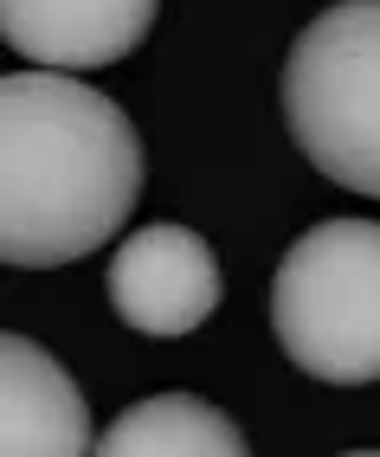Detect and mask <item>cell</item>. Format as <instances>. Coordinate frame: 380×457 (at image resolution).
Instances as JSON below:
<instances>
[{
  "label": "cell",
  "mask_w": 380,
  "mask_h": 457,
  "mask_svg": "<svg viewBox=\"0 0 380 457\" xmlns=\"http://www.w3.org/2000/svg\"><path fill=\"white\" fill-rule=\"evenodd\" d=\"M142 194V142L104 90L65 71L0 84V258L52 270L116 238Z\"/></svg>",
  "instance_id": "1"
},
{
  "label": "cell",
  "mask_w": 380,
  "mask_h": 457,
  "mask_svg": "<svg viewBox=\"0 0 380 457\" xmlns=\"http://www.w3.org/2000/svg\"><path fill=\"white\" fill-rule=\"evenodd\" d=\"M271 335L309 380H380V220H323L283 252Z\"/></svg>",
  "instance_id": "2"
},
{
  "label": "cell",
  "mask_w": 380,
  "mask_h": 457,
  "mask_svg": "<svg viewBox=\"0 0 380 457\" xmlns=\"http://www.w3.org/2000/svg\"><path fill=\"white\" fill-rule=\"evenodd\" d=\"M283 129L335 187L380 200V0L323 7L277 78Z\"/></svg>",
  "instance_id": "3"
},
{
  "label": "cell",
  "mask_w": 380,
  "mask_h": 457,
  "mask_svg": "<svg viewBox=\"0 0 380 457\" xmlns=\"http://www.w3.org/2000/svg\"><path fill=\"white\" fill-rule=\"evenodd\" d=\"M219 258L200 232L187 226H142L110 258V303L136 335H194L219 310Z\"/></svg>",
  "instance_id": "4"
},
{
  "label": "cell",
  "mask_w": 380,
  "mask_h": 457,
  "mask_svg": "<svg viewBox=\"0 0 380 457\" xmlns=\"http://www.w3.org/2000/svg\"><path fill=\"white\" fill-rule=\"evenodd\" d=\"M162 0H0V33L39 71H97L130 58Z\"/></svg>",
  "instance_id": "5"
},
{
  "label": "cell",
  "mask_w": 380,
  "mask_h": 457,
  "mask_svg": "<svg viewBox=\"0 0 380 457\" xmlns=\"http://www.w3.org/2000/svg\"><path fill=\"white\" fill-rule=\"evenodd\" d=\"M90 406L58 361L7 335L0 342V457H90Z\"/></svg>",
  "instance_id": "6"
},
{
  "label": "cell",
  "mask_w": 380,
  "mask_h": 457,
  "mask_svg": "<svg viewBox=\"0 0 380 457\" xmlns=\"http://www.w3.org/2000/svg\"><path fill=\"white\" fill-rule=\"evenodd\" d=\"M90 457H251L245 432L194 393H155L110 419Z\"/></svg>",
  "instance_id": "7"
},
{
  "label": "cell",
  "mask_w": 380,
  "mask_h": 457,
  "mask_svg": "<svg viewBox=\"0 0 380 457\" xmlns=\"http://www.w3.org/2000/svg\"><path fill=\"white\" fill-rule=\"evenodd\" d=\"M342 457H380V451H342Z\"/></svg>",
  "instance_id": "8"
}]
</instances>
